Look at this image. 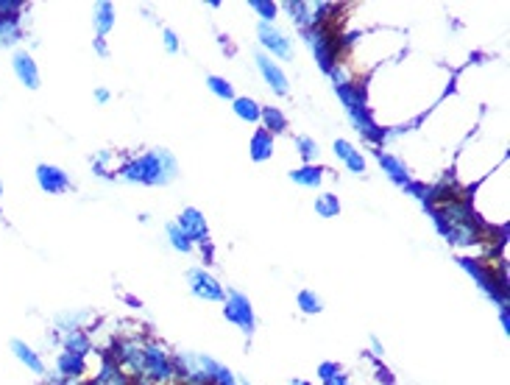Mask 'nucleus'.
Returning a JSON list of instances; mask_svg holds the SVG:
<instances>
[{"label":"nucleus","instance_id":"obj_14","mask_svg":"<svg viewBox=\"0 0 510 385\" xmlns=\"http://www.w3.org/2000/svg\"><path fill=\"white\" fill-rule=\"evenodd\" d=\"M92 385H134V380L128 377L126 372L106 355L104 358V363H101V369H98V374L90 380Z\"/></svg>","mask_w":510,"mask_h":385},{"label":"nucleus","instance_id":"obj_18","mask_svg":"<svg viewBox=\"0 0 510 385\" xmlns=\"http://www.w3.org/2000/svg\"><path fill=\"white\" fill-rule=\"evenodd\" d=\"M62 349H64V352H73V355L87 358V355H90V349H92L90 332H87L84 327H81V330H67V332L62 335Z\"/></svg>","mask_w":510,"mask_h":385},{"label":"nucleus","instance_id":"obj_22","mask_svg":"<svg viewBox=\"0 0 510 385\" xmlns=\"http://www.w3.org/2000/svg\"><path fill=\"white\" fill-rule=\"evenodd\" d=\"M273 137L265 131V128H259L254 131V137H251V159L254 162H268L270 156H273Z\"/></svg>","mask_w":510,"mask_h":385},{"label":"nucleus","instance_id":"obj_39","mask_svg":"<svg viewBox=\"0 0 510 385\" xmlns=\"http://www.w3.org/2000/svg\"><path fill=\"white\" fill-rule=\"evenodd\" d=\"M368 344H371V352H374V358H377V360H382V358H385V346H382V344H380L374 335L368 338Z\"/></svg>","mask_w":510,"mask_h":385},{"label":"nucleus","instance_id":"obj_25","mask_svg":"<svg viewBox=\"0 0 510 385\" xmlns=\"http://www.w3.org/2000/svg\"><path fill=\"white\" fill-rule=\"evenodd\" d=\"M296 304H298V310H301L304 316H318V313L324 310V302H321V296H318L315 290H310V288H301V290H298V296H296Z\"/></svg>","mask_w":510,"mask_h":385},{"label":"nucleus","instance_id":"obj_31","mask_svg":"<svg viewBox=\"0 0 510 385\" xmlns=\"http://www.w3.org/2000/svg\"><path fill=\"white\" fill-rule=\"evenodd\" d=\"M249 8L256 11V17L265 25H273V20L279 17V3H273V0H249Z\"/></svg>","mask_w":510,"mask_h":385},{"label":"nucleus","instance_id":"obj_1","mask_svg":"<svg viewBox=\"0 0 510 385\" xmlns=\"http://www.w3.org/2000/svg\"><path fill=\"white\" fill-rule=\"evenodd\" d=\"M176 176H179V162L167 148L145 151L118 168V179H123L128 184H145V187L170 184L176 182Z\"/></svg>","mask_w":510,"mask_h":385},{"label":"nucleus","instance_id":"obj_40","mask_svg":"<svg viewBox=\"0 0 510 385\" xmlns=\"http://www.w3.org/2000/svg\"><path fill=\"white\" fill-rule=\"evenodd\" d=\"M109 98H112V95H109V90H104V87H98V90H95V101H98V104H106Z\"/></svg>","mask_w":510,"mask_h":385},{"label":"nucleus","instance_id":"obj_37","mask_svg":"<svg viewBox=\"0 0 510 385\" xmlns=\"http://www.w3.org/2000/svg\"><path fill=\"white\" fill-rule=\"evenodd\" d=\"M499 321H502V332L510 335V307H499Z\"/></svg>","mask_w":510,"mask_h":385},{"label":"nucleus","instance_id":"obj_19","mask_svg":"<svg viewBox=\"0 0 510 385\" xmlns=\"http://www.w3.org/2000/svg\"><path fill=\"white\" fill-rule=\"evenodd\" d=\"M92 25H95L98 36H106L115 28V3H109V0L95 3V8H92Z\"/></svg>","mask_w":510,"mask_h":385},{"label":"nucleus","instance_id":"obj_38","mask_svg":"<svg viewBox=\"0 0 510 385\" xmlns=\"http://www.w3.org/2000/svg\"><path fill=\"white\" fill-rule=\"evenodd\" d=\"M92 48H95V53H98V56H109V45H106V39H104V36H95V45H92Z\"/></svg>","mask_w":510,"mask_h":385},{"label":"nucleus","instance_id":"obj_21","mask_svg":"<svg viewBox=\"0 0 510 385\" xmlns=\"http://www.w3.org/2000/svg\"><path fill=\"white\" fill-rule=\"evenodd\" d=\"M293 184H301V187H321L324 182V168L321 165H301L290 173Z\"/></svg>","mask_w":510,"mask_h":385},{"label":"nucleus","instance_id":"obj_17","mask_svg":"<svg viewBox=\"0 0 510 385\" xmlns=\"http://www.w3.org/2000/svg\"><path fill=\"white\" fill-rule=\"evenodd\" d=\"M84 372H87L84 358L62 349V355L56 358V374H59V377H64V380H81V377H84Z\"/></svg>","mask_w":510,"mask_h":385},{"label":"nucleus","instance_id":"obj_42","mask_svg":"<svg viewBox=\"0 0 510 385\" xmlns=\"http://www.w3.org/2000/svg\"><path fill=\"white\" fill-rule=\"evenodd\" d=\"M0 207H3V184H0Z\"/></svg>","mask_w":510,"mask_h":385},{"label":"nucleus","instance_id":"obj_15","mask_svg":"<svg viewBox=\"0 0 510 385\" xmlns=\"http://www.w3.org/2000/svg\"><path fill=\"white\" fill-rule=\"evenodd\" d=\"M332 148H335L338 159H340V162H343L352 173H366V168H368V165H366V156H363V154H360V151H357L349 140H335V145H332Z\"/></svg>","mask_w":510,"mask_h":385},{"label":"nucleus","instance_id":"obj_20","mask_svg":"<svg viewBox=\"0 0 510 385\" xmlns=\"http://www.w3.org/2000/svg\"><path fill=\"white\" fill-rule=\"evenodd\" d=\"M259 123H262V128H265L270 137H276V134H284V131H287V118H284V112H282L279 107H262V112H259Z\"/></svg>","mask_w":510,"mask_h":385},{"label":"nucleus","instance_id":"obj_3","mask_svg":"<svg viewBox=\"0 0 510 385\" xmlns=\"http://www.w3.org/2000/svg\"><path fill=\"white\" fill-rule=\"evenodd\" d=\"M457 265L477 282V288L497 304V307H510L508 302V276L505 271H497L494 265L474 259V257H457Z\"/></svg>","mask_w":510,"mask_h":385},{"label":"nucleus","instance_id":"obj_34","mask_svg":"<svg viewBox=\"0 0 510 385\" xmlns=\"http://www.w3.org/2000/svg\"><path fill=\"white\" fill-rule=\"evenodd\" d=\"M22 11V3L17 0H0V17H17Z\"/></svg>","mask_w":510,"mask_h":385},{"label":"nucleus","instance_id":"obj_41","mask_svg":"<svg viewBox=\"0 0 510 385\" xmlns=\"http://www.w3.org/2000/svg\"><path fill=\"white\" fill-rule=\"evenodd\" d=\"M290 385H310L307 380H290Z\"/></svg>","mask_w":510,"mask_h":385},{"label":"nucleus","instance_id":"obj_32","mask_svg":"<svg viewBox=\"0 0 510 385\" xmlns=\"http://www.w3.org/2000/svg\"><path fill=\"white\" fill-rule=\"evenodd\" d=\"M207 87L212 90V95H218V98H223V101H235L237 95H235V87L223 79V76H209L207 79Z\"/></svg>","mask_w":510,"mask_h":385},{"label":"nucleus","instance_id":"obj_7","mask_svg":"<svg viewBox=\"0 0 510 385\" xmlns=\"http://www.w3.org/2000/svg\"><path fill=\"white\" fill-rule=\"evenodd\" d=\"M256 36H259V42H262V53H268L273 62L276 59H282V62H290L293 59V42L287 39V34L284 31H279L276 25H265V22H259L256 25Z\"/></svg>","mask_w":510,"mask_h":385},{"label":"nucleus","instance_id":"obj_26","mask_svg":"<svg viewBox=\"0 0 510 385\" xmlns=\"http://www.w3.org/2000/svg\"><path fill=\"white\" fill-rule=\"evenodd\" d=\"M282 8L290 14V20L298 25V31L301 28H310V3H304V0H287V3H282Z\"/></svg>","mask_w":510,"mask_h":385},{"label":"nucleus","instance_id":"obj_10","mask_svg":"<svg viewBox=\"0 0 510 385\" xmlns=\"http://www.w3.org/2000/svg\"><path fill=\"white\" fill-rule=\"evenodd\" d=\"M176 227L193 241V246H195V243H204V246H207V241H209V224H207V218L201 215V210H195V207L181 210Z\"/></svg>","mask_w":510,"mask_h":385},{"label":"nucleus","instance_id":"obj_8","mask_svg":"<svg viewBox=\"0 0 510 385\" xmlns=\"http://www.w3.org/2000/svg\"><path fill=\"white\" fill-rule=\"evenodd\" d=\"M187 282H190L193 296H198L204 302H226V288L209 271L193 268V271H187Z\"/></svg>","mask_w":510,"mask_h":385},{"label":"nucleus","instance_id":"obj_36","mask_svg":"<svg viewBox=\"0 0 510 385\" xmlns=\"http://www.w3.org/2000/svg\"><path fill=\"white\" fill-rule=\"evenodd\" d=\"M377 380L382 385H396V377H393V372L387 369V366H382V363H377Z\"/></svg>","mask_w":510,"mask_h":385},{"label":"nucleus","instance_id":"obj_29","mask_svg":"<svg viewBox=\"0 0 510 385\" xmlns=\"http://www.w3.org/2000/svg\"><path fill=\"white\" fill-rule=\"evenodd\" d=\"M318 377H321L324 385H349V377H346L340 363H321L318 366Z\"/></svg>","mask_w":510,"mask_h":385},{"label":"nucleus","instance_id":"obj_6","mask_svg":"<svg viewBox=\"0 0 510 385\" xmlns=\"http://www.w3.org/2000/svg\"><path fill=\"white\" fill-rule=\"evenodd\" d=\"M223 316H226V321H232L237 330H243V335L246 338H251L254 335V307H251V302H249V296L246 293H240V290H226V302H223Z\"/></svg>","mask_w":510,"mask_h":385},{"label":"nucleus","instance_id":"obj_28","mask_svg":"<svg viewBox=\"0 0 510 385\" xmlns=\"http://www.w3.org/2000/svg\"><path fill=\"white\" fill-rule=\"evenodd\" d=\"M165 235H167V243H170V246H173L179 255H190V252L195 249V246H193V241H190V238H187V235H184V232L176 227V221L165 227Z\"/></svg>","mask_w":510,"mask_h":385},{"label":"nucleus","instance_id":"obj_27","mask_svg":"<svg viewBox=\"0 0 510 385\" xmlns=\"http://www.w3.org/2000/svg\"><path fill=\"white\" fill-rule=\"evenodd\" d=\"M404 190H407V193H410V196H413V198H415V201H418V204H421L427 212L435 207V193H432V184H427V182H410Z\"/></svg>","mask_w":510,"mask_h":385},{"label":"nucleus","instance_id":"obj_30","mask_svg":"<svg viewBox=\"0 0 510 385\" xmlns=\"http://www.w3.org/2000/svg\"><path fill=\"white\" fill-rule=\"evenodd\" d=\"M315 212L321 218H338L340 215V198L335 193H321L315 198Z\"/></svg>","mask_w":510,"mask_h":385},{"label":"nucleus","instance_id":"obj_4","mask_svg":"<svg viewBox=\"0 0 510 385\" xmlns=\"http://www.w3.org/2000/svg\"><path fill=\"white\" fill-rule=\"evenodd\" d=\"M148 385H167L176 380V369H173V355L162 346V344H142V366H139V377Z\"/></svg>","mask_w":510,"mask_h":385},{"label":"nucleus","instance_id":"obj_16","mask_svg":"<svg viewBox=\"0 0 510 385\" xmlns=\"http://www.w3.org/2000/svg\"><path fill=\"white\" fill-rule=\"evenodd\" d=\"M11 355H14V358H17V360H20L28 372H34L36 377H42V374H45V363H42V358H39V355H36V352L25 344V341L14 338V341H11Z\"/></svg>","mask_w":510,"mask_h":385},{"label":"nucleus","instance_id":"obj_11","mask_svg":"<svg viewBox=\"0 0 510 385\" xmlns=\"http://www.w3.org/2000/svg\"><path fill=\"white\" fill-rule=\"evenodd\" d=\"M36 184L48 193V196H62L73 187V179L67 176V170L56 168V165H39L36 168Z\"/></svg>","mask_w":510,"mask_h":385},{"label":"nucleus","instance_id":"obj_2","mask_svg":"<svg viewBox=\"0 0 510 385\" xmlns=\"http://www.w3.org/2000/svg\"><path fill=\"white\" fill-rule=\"evenodd\" d=\"M335 95L340 98V104L346 107V115L352 121V126L357 128L368 142L374 145H382L390 140V128H380L371 118V109H368V93L363 84H354V81H346V84H338L335 87Z\"/></svg>","mask_w":510,"mask_h":385},{"label":"nucleus","instance_id":"obj_12","mask_svg":"<svg viewBox=\"0 0 510 385\" xmlns=\"http://www.w3.org/2000/svg\"><path fill=\"white\" fill-rule=\"evenodd\" d=\"M11 67H14V76L28 87V90H39V70H36V62L31 53L25 50H17L11 56Z\"/></svg>","mask_w":510,"mask_h":385},{"label":"nucleus","instance_id":"obj_5","mask_svg":"<svg viewBox=\"0 0 510 385\" xmlns=\"http://www.w3.org/2000/svg\"><path fill=\"white\" fill-rule=\"evenodd\" d=\"M301 39H304V45L312 50L318 67L329 76V70L340 62L343 42H338V36L332 34L329 25H324V28H312V25H310V28H301Z\"/></svg>","mask_w":510,"mask_h":385},{"label":"nucleus","instance_id":"obj_23","mask_svg":"<svg viewBox=\"0 0 510 385\" xmlns=\"http://www.w3.org/2000/svg\"><path fill=\"white\" fill-rule=\"evenodd\" d=\"M232 109H235V115H237L240 121H246V123H256V121H259V112H262V107L256 104L254 98H249V95H237V98L232 101Z\"/></svg>","mask_w":510,"mask_h":385},{"label":"nucleus","instance_id":"obj_13","mask_svg":"<svg viewBox=\"0 0 510 385\" xmlns=\"http://www.w3.org/2000/svg\"><path fill=\"white\" fill-rule=\"evenodd\" d=\"M377 154V162H380V168H382V173L393 182V184H399V187H407L410 182H413V176H410V170L401 165V159L399 156H393V154H387L382 148H377L374 151Z\"/></svg>","mask_w":510,"mask_h":385},{"label":"nucleus","instance_id":"obj_35","mask_svg":"<svg viewBox=\"0 0 510 385\" xmlns=\"http://www.w3.org/2000/svg\"><path fill=\"white\" fill-rule=\"evenodd\" d=\"M165 48H167V53H179V36H176V31H170V28H165Z\"/></svg>","mask_w":510,"mask_h":385},{"label":"nucleus","instance_id":"obj_9","mask_svg":"<svg viewBox=\"0 0 510 385\" xmlns=\"http://www.w3.org/2000/svg\"><path fill=\"white\" fill-rule=\"evenodd\" d=\"M254 62H256V70L262 73V79H265V84L276 93V95H287L290 93V81H287V76H284V70L279 67V62H273L268 53H262V50H256L254 53Z\"/></svg>","mask_w":510,"mask_h":385},{"label":"nucleus","instance_id":"obj_33","mask_svg":"<svg viewBox=\"0 0 510 385\" xmlns=\"http://www.w3.org/2000/svg\"><path fill=\"white\" fill-rule=\"evenodd\" d=\"M296 148H298V154H301V159L307 165H312V159L321 154V148H318V142L312 137H296Z\"/></svg>","mask_w":510,"mask_h":385},{"label":"nucleus","instance_id":"obj_24","mask_svg":"<svg viewBox=\"0 0 510 385\" xmlns=\"http://www.w3.org/2000/svg\"><path fill=\"white\" fill-rule=\"evenodd\" d=\"M22 39V28L17 17H0V48H11Z\"/></svg>","mask_w":510,"mask_h":385},{"label":"nucleus","instance_id":"obj_43","mask_svg":"<svg viewBox=\"0 0 510 385\" xmlns=\"http://www.w3.org/2000/svg\"><path fill=\"white\" fill-rule=\"evenodd\" d=\"M76 385H92V383H90V380H87V383H84V380H78Z\"/></svg>","mask_w":510,"mask_h":385}]
</instances>
